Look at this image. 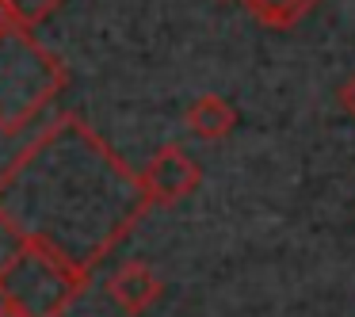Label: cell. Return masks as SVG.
I'll return each instance as SVG.
<instances>
[{
  "mask_svg": "<svg viewBox=\"0 0 355 317\" xmlns=\"http://www.w3.org/2000/svg\"><path fill=\"white\" fill-rule=\"evenodd\" d=\"M149 199L107 142L77 115H58L0 172V225L92 271L134 230Z\"/></svg>",
  "mask_w": 355,
  "mask_h": 317,
  "instance_id": "cell-1",
  "label": "cell"
},
{
  "mask_svg": "<svg viewBox=\"0 0 355 317\" xmlns=\"http://www.w3.org/2000/svg\"><path fill=\"white\" fill-rule=\"evenodd\" d=\"M107 294H111V302H115L123 314L138 317L164 294V283L146 260H123L107 275Z\"/></svg>",
  "mask_w": 355,
  "mask_h": 317,
  "instance_id": "cell-5",
  "label": "cell"
},
{
  "mask_svg": "<svg viewBox=\"0 0 355 317\" xmlns=\"http://www.w3.org/2000/svg\"><path fill=\"white\" fill-rule=\"evenodd\" d=\"M233 126H237V108H233L225 96L207 92V96H199V100L187 108V130H191L195 138H202V142L225 138Z\"/></svg>",
  "mask_w": 355,
  "mask_h": 317,
  "instance_id": "cell-6",
  "label": "cell"
},
{
  "mask_svg": "<svg viewBox=\"0 0 355 317\" xmlns=\"http://www.w3.org/2000/svg\"><path fill=\"white\" fill-rule=\"evenodd\" d=\"M12 27V12H8V0H0V31Z\"/></svg>",
  "mask_w": 355,
  "mask_h": 317,
  "instance_id": "cell-10",
  "label": "cell"
},
{
  "mask_svg": "<svg viewBox=\"0 0 355 317\" xmlns=\"http://www.w3.org/2000/svg\"><path fill=\"white\" fill-rule=\"evenodd\" d=\"M0 317H24V314H16V309H8V306H0Z\"/></svg>",
  "mask_w": 355,
  "mask_h": 317,
  "instance_id": "cell-11",
  "label": "cell"
},
{
  "mask_svg": "<svg viewBox=\"0 0 355 317\" xmlns=\"http://www.w3.org/2000/svg\"><path fill=\"white\" fill-rule=\"evenodd\" d=\"M202 180V169L184 146H161L138 172V184L146 191L149 207H172L184 195H191Z\"/></svg>",
  "mask_w": 355,
  "mask_h": 317,
  "instance_id": "cell-4",
  "label": "cell"
},
{
  "mask_svg": "<svg viewBox=\"0 0 355 317\" xmlns=\"http://www.w3.org/2000/svg\"><path fill=\"white\" fill-rule=\"evenodd\" d=\"M340 103H344L347 115H355V73L344 80V85H340Z\"/></svg>",
  "mask_w": 355,
  "mask_h": 317,
  "instance_id": "cell-9",
  "label": "cell"
},
{
  "mask_svg": "<svg viewBox=\"0 0 355 317\" xmlns=\"http://www.w3.org/2000/svg\"><path fill=\"white\" fill-rule=\"evenodd\" d=\"M62 58L24 27L0 31V130L19 134L65 88Z\"/></svg>",
  "mask_w": 355,
  "mask_h": 317,
  "instance_id": "cell-2",
  "label": "cell"
},
{
  "mask_svg": "<svg viewBox=\"0 0 355 317\" xmlns=\"http://www.w3.org/2000/svg\"><path fill=\"white\" fill-rule=\"evenodd\" d=\"M85 286V268L35 241H19L16 252L0 264V306L24 317H62Z\"/></svg>",
  "mask_w": 355,
  "mask_h": 317,
  "instance_id": "cell-3",
  "label": "cell"
},
{
  "mask_svg": "<svg viewBox=\"0 0 355 317\" xmlns=\"http://www.w3.org/2000/svg\"><path fill=\"white\" fill-rule=\"evenodd\" d=\"M245 8L260 19L263 27H275V31H286L298 19H306L309 12L317 8V0H245Z\"/></svg>",
  "mask_w": 355,
  "mask_h": 317,
  "instance_id": "cell-7",
  "label": "cell"
},
{
  "mask_svg": "<svg viewBox=\"0 0 355 317\" xmlns=\"http://www.w3.org/2000/svg\"><path fill=\"white\" fill-rule=\"evenodd\" d=\"M62 8V0H8V12H12V27H39L42 19H50L54 12Z\"/></svg>",
  "mask_w": 355,
  "mask_h": 317,
  "instance_id": "cell-8",
  "label": "cell"
}]
</instances>
